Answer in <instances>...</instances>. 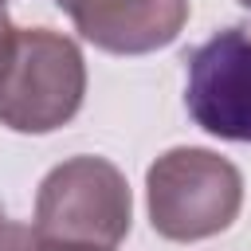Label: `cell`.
Returning a JSON list of instances; mask_svg holds the SVG:
<instances>
[{
    "instance_id": "1",
    "label": "cell",
    "mask_w": 251,
    "mask_h": 251,
    "mask_svg": "<svg viewBox=\"0 0 251 251\" xmlns=\"http://www.w3.org/2000/svg\"><path fill=\"white\" fill-rule=\"evenodd\" d=\"M86 94V63L75 39L51 27H12L0 51V126L51 133L67 126Z\"/></svg>"
},
{
    "instance_id": "2",
    "label": "cell",
    "mask_w": 251,
    "mask_h": 251,
    "mask_svg": "<svg viewBox=\"0 0 251 251\" xmlns=\"http://www.w3.org/2000/svg\"><path fill=\"white\" fill-rule=\"evenodd\" d=\"M153 231L173 243H196L231 227L243 204L239 169L212 149H169L145 173Z\"/></svg>"
},
{
    "instance_id": "3",
    "label": "cell",
    "mask_w": 251,
    "mask_h": 251,
    "mask_svg": "<svg viewBox=\"0 0 251 251\" xmlns=\"http://www.w3.org/2000/svg\"><path fill=\"white\" fill-rule=\"evenodd\" d=\"M133 200L118 165L71 157L55 165L35 196V235L82 247H118L129 235Z\"/></svg>"
},
{
    "instance_id": "4",
    "label": "cell",
    "mask_w": 251,
    "mask_h": 251,
    "mask_svg": "<svg viewBox=\"0 0 251 251\" xmlns=\"http://www.w3.org/2000/svg\"><path fill=\"white\" fill-rule=\"evenodd\" d=\"M188 114L224 141L251 145V31L224 27L188 55Z\"/></svg>"
},
{
    "instance_id": "5",
    "label": "cell",
    "mask_w": 251,
    "mask_h": 251,
    "mask_svg": "<svg viewBox=\"0 0 251 251\" xmlns=\"http://www.w3.org/2000/svg\"><path fill=\"white\" fill-rule=\"evenodd\" d=\"M86 43L110 55H149L169 47L184 20L188 0H55Z\"/></svg>"
},
{
    "instance_id": "6",
    "label": "cell",
    "mask_w": 251,
    "mask_h": 251,
    "mask_svg": "<svg viewBox=\"0 0 251 251\" xmlns=\"http://www.w3.org/2000/svg\"><path fill=\"white\" fill-rule=\"evenodd\" d=\"M31 243H35V227L8 220V212L0 204V251H31Z\"/></svg>"
},
{
    "instance_id": "7",
    "label": "cell",
    "mask_w": 251,
    "mask_h": 251,
    "mask_svg": "<svg viewBox=\"0 0 251 251\" xmlns=\"http://www.w3.org/2000/svg\"><path fill=\"white\" fill-rule=\"evenodd\" d=\"M31 251H110V247H82V243H59V239H39L35 235Z\"/></svg>"
},
{
    "instance_id": "8",
    "label": "cell",
    "mask_w": 251,
    "mask_h": 251,
    "mask_svg": "<svg viewBox=\"0 0 251 251\" xmlns=\"http://www.w3.org/2000/svg\"><path fill=\"white\" fill-rule=\"evenodd\" d=\"M8 35H12V20H8V12H4V4H0V51H4Z\"/></svg>"
},
{
    "instance_id": "9",
    "label": "cell",
    "mask_w": 251,
    "mask_h": 251,
    "mask_svg": "<svg viewBox=\"0 0 251 251\" xmlns=\"http://www.w3.org/2000/svg\"><path fill=\"white\" fill-rule=\"evenodd\" d=\"M239 4H243V8H247V12H251V0H239Z\"/></svg>"
},
{
    "instance_id": "10",
    "label": "cell",
    "mask_w": 251,
    "mask_h": 251,
    "mask_svg": "<svg viewBox=\"0 0 251 251\" xmlns=\"http://www.w3.org/2000/svg\"><path fill=\"white\" fill-rule=\"evenodd\" d=\"M0 4H4V0H0Z\"/></svg>"
}]
</instances>
